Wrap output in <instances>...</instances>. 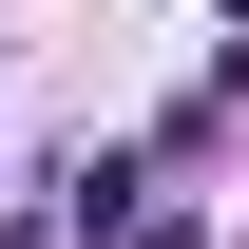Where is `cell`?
<instances>
[{"instance_id": "7a4b0ae2", "label": "cell", "mask_w": 249, "mask_h": 249, "mask_svg": "<svg viewBox=\"0 0 249 249\" xmlns=\"http://www.w3.org/2000/svg\"><path fill=\"white\" fill-rule=\"evenodd\" d=\"M230 38H249V0H230Z\"/></svg>"}, {"instance_id": "6da1fadb", "label": "cell", "mask_w": 249, "mask_h": 249, "mask_svg": "<svg viewBox=\"0 0 249 249\" xmlns=\"http://www.w3.org/2000/svg\"><path fill=\"white\" fill-rule=\"evenodd\" d=\"M115 249H211V211H134V230H115Z\"/></svg>"}]
</instances>
